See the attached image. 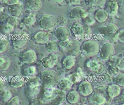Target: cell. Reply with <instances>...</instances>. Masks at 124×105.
<instances>
[{"instance_id":"obj_21","label":"cell","mask_w":124,"mask_h":105,"mask_svg":"<svg viewBox=\"0 0 124 105\" xmlns=\"http://www.w3.org/2000/svg\"><path fill=\"white\" fill-rule=\"evenodd\" d=\"M23 34V33H22L21 36H22ZM21 37H19L18 34H17L16 35V38L14 40V45L16 46V47H20L21 46H23L25 45L26 42H27V37H26L25 35L23 36V37H21Z\"/></svg>"},{"instance_id":"obj_12","label":"cell","mask_w":124,"mask_h":105,"mask_svg":"<svg viewBox=\"0 0 124 105\" xmlns=\"http://www.w3.org/2000/svg\"><path fill=\"white\" fill-rule=\"evenodd\" d=\"M23 10L22 5L18 3H15L10 5L8 8L9 14L14 17H18L20 16Z\"/></svg>"},{"instance_id":"obj_11","label":"cell","mask_w":124,"mask_h":105,"mask_svg":"<svg viewBox=\"0 0 124 105\" xmlns=\"http://www.w3.org/2000/svg\"><path fill=\"white\" fill-rule=\"evenodd\" d=\"M70 35L69 30L65 27H59L56 32V37L60 41H65L68 39Z\"/></svg>"},{"instance_id":"obj_3","label":"cell","mask_w":124,"mask_h":105,"mask_svg":"<svg viewBox=\"0 0 124 105\" xmlns=\"http://www.w3.org/2000/svg\"><path fill=\"white\" fill-rule=\"evenodd\" d=\"M99 48L97 42L93 41H88L83 44L82 50L84 54L87 56H93L98 53Z\"/></svg>"},{"instance_id":"obj_19","label":"cell","mask_w":124,"mask_h":105,"mask_svg":"<svg viewBox=\"0 0 124 105\" xmlns=\"http://www.w3.org/2000/svg\"><path fill=\"white\" fill-rule=\"evenodd\" d=\"M26 5L27 8L30 10L37 11L41 7V2L39 0H28Z\"/></svg>"},{"instance_id":"obj_27","label":"cell","mask_w":124,"mask_h":105,"mask_svg":"<svg viewBox=\"0 0 124 105\" xmlns=\"http://www.w3.org/2000/svg\"><path fill=\"white\" fill-rule=\"evenodd\" d=\"M9 65V61L8 59L5 57H1L0 58V66L2 69H5L7 68Z\"/></svg>"},{"instance_id":"obj_18","label":"cell","mask_w":124,"mask_h":105,"mask_svg":"<svg viewBox=\"0 0 124 105\" xmlns=\"http://www.w3.org/2000/svg\"><path fill=\"white\" fill-rule=\"evenodd\" d=\"M108 17V13L106 10L100 9L95 14V18L100 22H103L106 21Z\"/></svg>"},{"instance_id":"obj_16","label":"cell","mask_w":124,"mask_h":105,"mask_svg":"<svg viewBox=\"0 0 124 105\" xmlns=\"http://www.w3.org/2000/svg\"><path fill=\"white\" fill-rule=\"evenodd\" d=\"M108 93L111 98L116 97L120 94L121 91V88L117 84H113L108 87Z\"/></svg>"},{"instance_id":"obj_15","label":"cell","mask_w":124,"mask_h":105,"mask_svg":"<svg viewBox=\"0 0 124 105\" xmlns=\"http://www.w3.org/2000/svg\"><path fill=\"white\" fill-rule=\"evenodd\" d=\"M49 35L46 32H39L35 36L34 38L36 42L39 43H47L49 39Z\"/></svg>"},{"instance_id":"obj_1","label":"cell","mask_w":124,"mask_h":105,"mask_svg":"<svg viewBox=\"0 0 124 105\" xmlns=\"http://www.w3.org/2000/svg\"><path fill=\"white\" fill-rule=\"evenodd\" d=\"M108 87H100L93 90L90 97V101L93 105H108L111 98L109 95Z\"/></svg>"},{"instance_id":"obj_32","label":"cell","mask_w":124,"mask_h":105,"mask_svg":"<svg viewBox=\"0 0 124 105\" xmlns=\"http://www.w3.org/2000/svg\"><path fill=\"white\" fill-rule=\"evenodd\" d=\"M35 69L34 68H29L28 69L27 72H28V74L32 75L35 73Z\"/></svg>"},{"instance_id":"obj_13","label":"cell","mask_w":124,"mask_h":105,"mask_svg":"<svg viewBox=\"0 0 124 105\" xmlns=\"http://www.w3.org/2000/svg\"><path fill=\"white\" fill-rule=\"evenodd\" d=\"M57 59L56 55L52 54L48 57L42 59V64L44 67H52L56 63Z\"/></svg>"},{"instance_id":"obj_14","label":"cell","mask_w":124,"mask_h":105,"mask_svg":"<svg viewBox=\"0 0 124 105\" xmlns=\"http://www.w3.org/2000/svg\"><path fill=\"white\" fill-rule=\"evenodd\" d=\"M79 91L82 95L85 96L91 94L93 91V88L90 83L88 82H84L79 86Z\"/></svg>"},{"instance_id":"obj_22","label":"cell","mask_w":124,"mask_h":105,"mask_svg":"<svg viewBox=\"0 0 124 105\" xmlns=\"http://www.w3.org/2000/svg\"><path fill=\"white\" fill-rule=\"evenodd\" d=\"M75 58L73 56H68L64 60L63 64L68 69H70L75 63Z\"/></svg>"},{"instance_id":"obj_7","label":"cell","mask_w":124,"mask_h":105,"mask_svg":"<svg viewBox=\"0 0 124 105\" xmlns=\"http://www.w3.org/2000/svg\"><path fill=\"white\" fill-rule=\"evenodd\" d=\"M66 49L67 53L70 56H77L81 51V45L77 41H71L67 44Z\"/></svg>"},{"instance_id":"obj_25","label":"cell","mask_w":124,"mask_h":105,"mask_svg":"<svg viewBox=\"0 0 124 105\" xmlns=\"http://www.w3.org/2000/svg\"><path fill=\"white\" fill-rule=\"evenodd\" d=\"M61 88L64 90L70 88L72 86V83L70 80L64 79L63 80L61 81L60 84Z\"/></svg>"},{"instance_id":"obj_31","label":"cell","mask_w":124,"mask_h":105,"mask_svg":"<svg viewBox=\"0 0 124 105\" xmlns=\"http://www.w3.org/2000/svg\"><path fill=\"white\" fill-rule=\"evenodd\" d=\"M118 39L120 42L124 43V30H122L118 33Z\"/></svg>"},{"instance_id":"obj_20","label":"cell","mask_w":124,"mask_h":105,"mask_svg":"<svg viewBox=\"0 0 124 105\" xmlns=\"http://www.w3.org/2000/svg\"><path fill=\"white\" fill-rule=\"evenodd\" d=\"M118 10V5L116 2L110 1L108 3L107 10L111 15H115L117 14Z\"/></svg>"},{"instance_id":"obj_24","label":"cell","mask_w":124,"mask_h":105,"mask_svg":"<svg viewBox=\"0 0 124 105\" xmlns=\"http://www.w3.org/2000/svg\"><path fill=\"white\" fill-rule=\"evenodd\" d=\"M68 96L69 101L72 103H77L79 100V94L76 91H72L70 92Z\"/></svg>"},{"instance_id":"obj_17","label":"cell","mask_w":124,"mask_h":105,"mask_svg":"<svg viewBox=\"0 0 124 105\" xmlns=\"http://www.w3.org/2000/svg\"><path fill=\"white\" fill-rule=\"evenodd\" d=\"M36 59V56L34 51L30 50L27 51L22 55V59L25 62H32Z\"/></svg>"},{"instance_id":"obj_26","label":"cell","mask_w":124,"mask_h":105,"mask_svg":"<svg viewBox=\"0 0 124 105\" xmlns=\"http://www.w3.org/2000/svg\"><path fill=\"white\" fill-rule=\"evenodd\" d=\"M115 82L118 85L124 86V74L118 75L115 78Z\"/></svg>"},{"instance_id":"obj_5","label":"cell","mask_w":124,"mask_h":105,"mask_svg":"<svg viewBox=\"0 0 124 105\" xmlns=\"http://www.w3.org/2000/svg\"><path fill=\"white\" fill-rule=\"evenodd\" d=\"M73 28V33L76 38L78 39H87L90 33V28L87 25H79Z\"/></svg>"},{"instance_id":"obj_9","label":"cell","mask_w":124,"mask_h":105,"mask_svg":"<svg viewBox=\"0 0 124 105\" xmlns=\"http://www.w3.org/2000/svg\"><path fill=\"white\" fill-rule=\"evenodd\" d=\"M114 49L112 45L107 43L104 45L100 52L101 58L104 60H107L113 54Z\"/></svg>"},{"instance_id":"obj_8","label":"cell","mask_w":124,"mask_h":105,"mask_svg":"<svg viewBox=\"0 0 124 105\" xmlns=\"http://www.w3.org/2000/svg\"><path fill=\"white\" fill-rule=\"evenodd\" d=\"M57 22L56 19L51 15H44L41 18L40 25L43 28L49 29L55 26Z\"/></svg>"},{"instance_id":"obj_33","label":"cell","mask_w":124,"mask_h":105,"mask_svg":"<svg viewBox=\"0 0 124 105\" xmlns=\"http://www.w3.org/2000/svg\"><path fill=\"white\" fill-rule=\"evenodd\" d=\"M123 105H124V104H123Z\"/></svg>"},{"instance_id":"obj_6","label":"cell","mask_w":124,"mask_h":105,"mask_svg":"<svg viewBox=\"0 0 124 105\" xmlns=\"http://www.w3.org/2000/svg\"><path fill=\"white\" fill-rule=\"evenodd\" d=\"M87 66L92 72L95 74H100L104 70V65L99 59H93L87 63Z\"/></svg>"},{"instance_id":"obj_28","label":"cell","mask_w":124,"mask_h":105,"mask_svg":"<svg viewBox=\"0 0 124 105\" xmlns=\"http://www.w3.org/2000/svg\"><path fill=\"white\" fill-rule=\"evenodd\" d=\"M8 47H9V43L7 41H0V52H5L8 49Z\"/></svg>"},{"instance_id":"obj_10","label":"cell","mask_w":124,"mask_h":105,"mask_svg":"<svg viewBox=\"0 0 124 105\" xmlns=\"http://www.w3.org/2000/svg\"><path fill=\"white\" fill-rule=\"evenodd\" d=\"M88 15L87 11L85 9L81 7H77L73 8L70 12V18L74 19L85 18Z\"/></svg>"},{"instance_id":"obj_23","label":"cell","mask_w":124,"mask_h":105,"mask_svg":"<svg viewBox=\"0 0 124 105\" xmlns=\"http://www.w3.org/2000/svg\"><path fill=\"white\" fill-rule=\"evenodd\" d=\"M57 44L55 41H51L46 45V49L48 52L56 51L57 49Z\"/></svg>"},{"instance_id":"obj_2","label":"cell","mask_w":124,"mask_h":105,"mask_svg":"<svg viewBox=\"0 0 124 105\" xmlns=\"http://www.w3.org/2000/svg\"><path fill=\"white\" fill-rule=\"evenodd\" d=\"M99 31L104 38L111 41H115L118 38V29L115 25L110 24L102 27Z\"/></svg>"},{"instance_id":"obj_4","label":"cell","mask_w":124,"mask_h":105,"mask_svg":"<svg viewBox=\"0 0 124 105\" xmlns=\"http://www.w3.org/2000/svg\"><path fill=\"white\" fill-rule=\"evenodd\" d=\"M41 80L45 85L50 87L56 85L59 80V77L53 71L47 70L43 73Z\"/></svg>"},{"instance_id":"obj_30","label":"cell","mask_w":124,"mask_h":105,"mask_svg":"<svg viewBox=\"0 0 124 105\" xmlns=\"http://www.w3.org/2000/svg\"><path fill=\"white\" fill-rule=\"evenodd\" d=\"M116 67L119 70H124V57L118 61L116 65Z\"/></svg>"},{"instance_id":"obj_29","label":"cell","mask_w":124,"mask_h":105,"mask_svg":"<svg viewBox=\"0 0 124 105\" xmlns=\"http://www.w3.org/2000/svg\"><path fill=\"white\" fill-rule=\"evenodd\" d=\"M35 18L34 15H31L25 19V21L24 22L25 23H26L27 25H32L35 22Z\"/></svg>"}]
</instances>
